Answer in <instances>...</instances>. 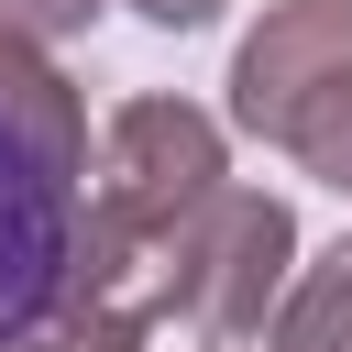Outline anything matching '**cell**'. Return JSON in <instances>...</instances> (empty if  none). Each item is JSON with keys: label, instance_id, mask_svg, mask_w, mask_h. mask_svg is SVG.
<instances>
[{"label": "cell", "instance_id": "obj_1", "mask_svg": "<svg viewBox=\"0 0 352 352\" xmlns=\"http://www.w3.org/2000/svg\"><path fill=\"white\" fill-rule=\"evenodd\" d=\"M286 286H297V209L275 198V187H220V198H198L154 253H143V308H154V330H198V341H253V330H275V308H286Z\"/></svg>", "mask_w": 352, "mask_h": 352}, {"label": "cell", "instance_id": "obj_2", "mask_svg": "<svg viewBox=\"0 0 352 352\" xmlns=\"http://www.w3.org/2000/svg\"><path fill=\"white\" fill-rule=\"evenodd\" d=\"M231 187V143L198 99H121L88 165V231L121 253H154L198 198Z\"/></svg>", "mask_w": 352, "mask_h": 352}, {"label": "cell", "instance_id": "obj_3", "mask_svg": "<svg viewBox=\"0 0 352 352\" xmlns=\"http://www.w3.org/2000/svg\"><path fill=\"white\" fill-rule=\"evenodd\" d=\"M77 253H88V176H66L0 132V352L66 308Z\"/></svg>", "mask_w": 352, "mask_h": 352}, {"label": "cell", "instance_id": "obj_4", "mask_svg": "<svg viewBox=\"0 0 352 352\" xmlns=\"http://www.w3.org/2000/svg\"><path fill=\"white\" fill-rule=\"evenodd\" d=\"M330 88H352V0H275L231 55V121L253 143H297Z\"/></svg>", "mask_w": 352, "mask_h": 352}, {"label": "cell", "instance_id": "obj_5", "mask_svg": "<svg viewBox=\"0 0 352 352\" xmlns=\"http://www.w3.org/2000/svg\"><path fill=\"white\" fill-rule=\"evenodd\" d=\"M0 132L33 143L44 165L88 176V99L66 88V66H55L44 44H11V33H0Z\"/></svg>", "mask_w": 352, "mask_h": 352}, {"label": "cell", "instance_id": "obj_6", "mask_svg": "<svg viewBox=\"0 0 352 352\" xmlns=\"http://www.w3.org/2000/svg\"><path fill=\"white\" fill-rule=\"evenodd\" d=\"M264 352H352V231H341L319 264H297V286H286Z\"/></svg>", "mask_w": 352, "mask_h": 352}, {"label": "cell", "instance_id": "obj_7", "mask_svg": "<svg viewBox=\"0 0 352 352\" xmlns=\"http://www.w3.org/2000/svg\"><path fill=\"white\" fill-rule=\"evenodd\" d=\"M143 330H154V319H143L132 297H110V286H88V275H77V286H66V308H55L44 330H22L11 352H143Z\"/></svg>", "mask_w": 352, "mask_h": 352}, {"label": "cell", "instance_id": "obj_8", "mask_svg": "<svg viewBox=\"0 0 352 352\" xmlns=\"http://www.w3.org/2000/svg\"><path fill=\"white\" fill-rule=\"evenodd\" d=\"M286 154H297V165H308L319 187H341V198H352V88H330V99L308 110V132H297Z\"/></svg>", "mask_w": 352, "mask_h": 352}, {"label": "cell", "instance_id": "obj_9", "mask_svg": "<svg viewBox=\"0 0 352 352\" xmlns=\"http://www.w3.org/2000/svg\"><path fill=\"white\" fill-rule=\"evenodd\" d=\"M110 0H0V33L11 44H66V33H88Z\"/></svg>", "mask_w": 352, "mask_h": 352}, {"label": "cell", "instance_id": "obj_10", "mask_svg": "<svg viewBox=\"0 0 352 352\" xmlns=\"http://www.w3.org/2000/svg\"><path fill=\"white\" fill-rule=\"evenodd\" d=\"M132 11H143L154 33H209V22H220V0H132Z\"/></svg>", "mask_w": 352, "mask_h": 352}, {"label": "cell", "instance_id": "obj_11", "mask_svg": "<svg viewBox=\"0 0 352 352\" xmlns=\"http://www.w3.org/2000/svg\"><path fill=\"white\" fill-rule=\"evenodd\" d=\"M143 352H220V341H198V330H143Z\"/></svg>", "mask_w": 352, "mask_h": 352}]
</instances>
